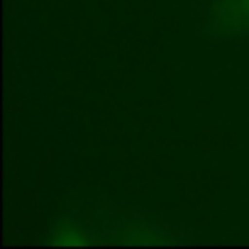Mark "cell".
Instances as JSON below:
<instances>
[]
</instances>
